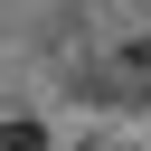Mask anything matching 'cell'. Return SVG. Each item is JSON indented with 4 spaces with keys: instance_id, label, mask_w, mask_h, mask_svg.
Listing matches in <instances>:
<instances>
[{
    "instance_id": "6da1fadb",
    "label": "cell",
    "mask_w": 151,
    "mask_h": 151,
    "mask_svg": "<svg viewBox=\"0 0 151 151\" xmlns=\"http://www.w3.org/2000/svg\"><path fill=\"white\" fill-rule=\"evenodd\" d=\"M0 151H47V132L38 123H0Z\"/></svg>"
}]
</instances>
